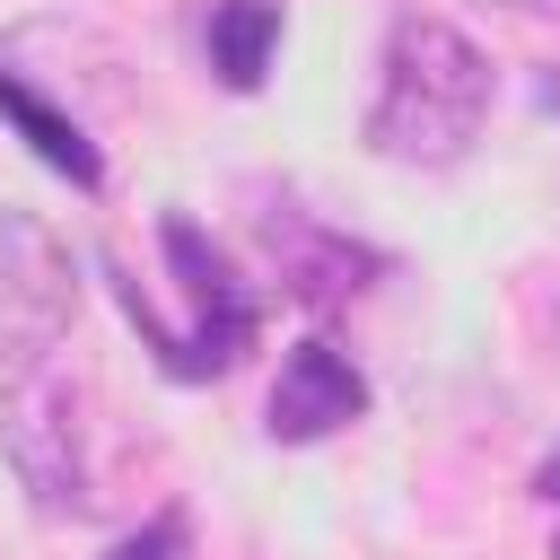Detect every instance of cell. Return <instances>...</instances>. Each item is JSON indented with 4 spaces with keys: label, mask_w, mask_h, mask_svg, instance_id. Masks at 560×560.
<instances>
[{
    "label": "cell",
    "mask_w": 560,
    "mask_h": 560,
    "mask_svg": "<svg viewBox=\"0 0 560 560\" xmlns=\"http://www.w3.org/2000/svg\"><path fill=\"white\" fill-rule=\"evenodd\" d=\"M490 122V61L464 26L402 9L385 26V61H376V96H368V149L385 166H455Z\"/></svg>",
    "instance_id": "1"
},
{
    "label": "cell",
    "mask_w": 560,
    "mask_h": 560,
    "mask_svg": "<svg viewBox=\"0 0 560 560\" xmlns=\"http://www.w3.org/2000/svg\"><path fill=\"white\" fill-rule=\"evenodd\" d=\"M551 560H560V542H551Z\"/></svg>",
    "instance_id": "13"
},
{
    "label": "cell",
    "mask_w": 560,
    "mask_h": 560,
    "mask_svg": "<svg viewBox=\"0 0 560 560\" xmlns=\"http://www.w3.org/2000/svg\"><path fill=\"white\" fill-rule=\"evenodd\" d=\"M158 245H166V262H175V280H184V306H192L166 376H219V368H236L245 341H254V289L228 271V254H219L192 219H166Z\"/></svg>",
    "instance_id": "4"
},
{
    "label": "cell",
    "mask_w": 560,
    "mask_h": 560,
    "mask_svg": "<svg viewBox=\"0 0 560 560\" xmlns=\"http://www.w3.org/2000/svg\"><path fill=\"white\" fill-rule=\"evenodd\" d=\"M88 376H61L52 359L9 376L0 394V455L9 472L35 490L44 516H88L105 490H96V455H88Z\"/></svg>",
    "instance_id": "2"
},
{
    "label": "cell",
    "mask_w": 560,
    "mask_h": 560,
    "mask_svg": "<svg viewBox=\"0 0 560 560\" xmlns=\"http://www.w3.org/2000/svg\"><path fill=\"white\" fill-rule=\"evenodd\" d=\"M79 324V262L35 210H0V376H26Z\"/></svg>",
    "instance_id": "3"
},
{
    "label": "cell",
    "mask_w": 560,
    "mask_h": 560,
    "mask_svg": "<svg viewBox=\"0 0 560 560\" xmlns=\"http://www.w3.org/2000/svg\"><path fill=\"white\" fill-rule=\"evenodd\" d=\"M368 411V376L332 350V341H298L289 359H280V376H271V438L280 446H315V438H332V429H350Z\"/></svg>",
    "instance_id": "5"
},
{
    "label": "cell",
    "mask_w": 560,
    "mask_h": 560,
    "mask_svg": "<svg viewBox=\"0 0 560 560\" xmlns=\"http://www.w3.org/2000/svg\"><path fill=\"white\" fill-rule=\"evenodd\" d=\"M490 9H560V0H490Z\"/></svg>",
    "instance_id": "12"
},
{
    "label": "cell",
    "mask_w": 560,
    "mask_h": 560,
    "mask_svg": "<svg viewBox=\"0 0 560 560\" xmlns=\"http://www.w3.org/2000/svg\"><path fill=\"white\" fill-rule=\"evenodd\" d=\"M534 490H542V499H560V455H542V472H534Z\"/></svg>",
    "instance_id": "11"
},
{
    "label": "cell",
    "mask_w": 560,
    "mask_h": 560,
    "mask_svg": "<svg viewBox=\"0 0 560 560\" xmlns=\"http://www.w3.org/2000/svg\"><path fill=\"white\" fill-rule=\"evenodd\" d=\"M262 245H271V262H280V289L306 298V306H341V298L376 271L368 245L332 236V228L306 219V210H262Z\"/></svg>",
    "instance_id": "6"
},
{
    "label": "cell",
    "mask_w": 560,
    "mask_h": 560,
    "mask_svg": "<svg viewBox=\"0 0 560 560\" xmlns=\"http://www.w3.org/2000/svg\"><path fill=\"white\" fill-rule=\"evenodd\" d=\"M542 350H551V368H560V271H551V289H542Z\"/></svg>",
    "instance_id": "10"
},
{
    "label": "cell",
    "mask_w": 560,
    "mask_h": 560,
    "mask_svg": "<svg viewBox=\"0 0 560 560\" xmlns=\"http://www.w3.org/2000/svg\"><path fill=\"white\" fill-rule=\"evenodd\" d=\"M271 44H280V0H219L210 9V70L219 88H262L271 70Z\"/></svg>",
    "instance_id": "8"
},
{
    "label": "cell",
    "mask_w": 560,
    "mask_h": 560,
    "mask_svg": "<svg viewBox=\"0 0 560 560\" xmlns=\"http://www.w3.org/2000/svg\"><path fill=\"white\" fill-rule=\"evenodd\" d=\"M0 114H9L18 131H26V149H35V158H44L52 175H70L79 192H96V184H105V158L88 149V131H79V122H70L61 105H44V96H35V88H26L18 70H0Z\"/></svg>",
    "instance_id": "7"
},
{
    "label": "cell",
    "mask_w": 560,
    "mask_h": 560,
    "mask_svg": "<svg viewBox=\"0 0 560 560\" xmlns=\"http://www.w3.org/2000/svg\"><path fill=\"white\" fill-rule=\"evenodd\" d=\"M105 560H184V516H175V508H158V516H149V525H131Z\"/></svg>",
    "instance_id": "9"
}]
</instances>
